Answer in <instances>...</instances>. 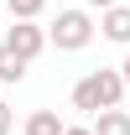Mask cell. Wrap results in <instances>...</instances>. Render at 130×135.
I'll return each instance as SVG.
<instances>
[{
  "label": "cell",
  "mask_w": 130,
  "mask_h": 135,
  "mask_svg": "<svg viewBox=\"0 0 130 135\" xmlns=\"http://www.w3.org/2000/svg\"><path fill=\"white\" fill-rule=\"evenodd\" d=\"M125 94H130V88H125V73H120V68H94L89 78L73 83V109L99 114V109H114Z\"/></svg>",
  "instance_id": "1"
},
{
  "label": "cell",
  "mask_w": 130,
  "mask_h": 135,
  "mask_svg": "<svg viewBox=\"0 0 130 135\" xmlns=\"http://www.w3.org/2000/svg\"><path fill=\"white\" fill-rule=\"evenodd\" d=\"M47 42H52L57 52L89 47V42H94V16H89V11H57V21L47 26Z\"/></svg>",
  "instance_id": "2"
},
{
  "label": "cell",
  "mask_w": 130,
  "mask_h": 135,
  "mask_svg": "<svg viewBox=\"0 0 130 135\" xmlns=\"http://www.w3.org/2000/svg\"><path fill=\"white\" fill-rule=\"evenodd\" d=\"M5 47H16L21 57L31 62V57H42V47H52V42H47V31H42L36 21H11V31H5Z\"/></svg>",
  "instance_id": "3"
},
{
  "label": "cell",
  "mask_w": 130,
  "mask_h": 135,
  "mask_svg": "<svg viewBox=\"0 0 130 135\" xmlns=\"http://www.w3.org/2000/svg\"><path fill=\"white\" fill-rule=\"evenodd\" d=\"M99 31L109 36V42H120V47H130V0L109 5V11H99Z\"/></svg>",
  "instance_id": "4"
},
{
  "label": "cell",
  "mask_w": 130,
  "mask_h": 135,
  "mask_svg": "<svg viewBox=\"0 0 130 135\" xmlns=\"http://www.w3.org/2000/svg\"><path fill=\"white\" fill-rule=\"evenodd\" d=\"M94 135H130V109H99L94 114Z\"/></svg>",
  "instance_id": "5"
},
{
  "label": "cell",
  "mask_w": 130,
  "mask_h": 135,
  "mask_svg": "<svg viewBox=\"0 0 130 135\" xmlns=\"http://www.w3.org/2000/svg\"><path fill=\"white\" fill-rule=\"evenodd\" d=\"M21 130H26V135H63L68 125H63V119H57V109H31Z\"/></svg>",
  "instance_id": "6"
},
{
  "label": "cell",
  "mask_w": 130,
  "mask_h": 135,
  "mask_svg": "<svg viewBox=\"0 0 130 135\" xmlns=\"http://www.w3.org/2000/svg\"><path fill=\"white\" fill-rule=\"evenodd\" d=\"M21 78H26V57L0 42V83H21Z\"/></svg>",
  "instance_id": "7"
},
{
  "label": "cell",
  "mask_w": 130,
  "mask_h": 135,
  "mask_svg": "<svg viewBox=\"0 0 130 135\" xmlns=\"http://www.w3.org/2000/svg\"><path fill=\"white\" fill-rule=\"evenodd\" d=\"M47 11V0H11V21H36Z\"/></svg>",
  "instance_id": "8"
},
{
  "label": "cell",
  "mask_w": 130,
  "mask_h": 135,
  "mask_svg": "<svg viewBox=\"0 0 130 135\" xmlns=\"http://www.w3.org/2000/svg\"><path fill=\"white\" fill-rule=\"evenodd\" d=\"M16 130V109H11V104H0V135H11Z\"/></svg>",
  "instance_id": "9"
},
{
  "label": "cell",
  "mask_w": 130,
  "mask_h": 135,
  "mask_svg": "<svg viewBox=\"0 0 130 135\" xmlns=\"http://www.w3.org/2000/svg\"><path fill=\"white\" fill-rule=\"evenodd\" d=\"M63 135H94V125H68Z\"/></svg>",
  "instance_id": "10"
},
{
  "label": "cell",
  "mask_w": 130,
  "mask_h": 135,
  "mask_svg": "<svg viewBox=\"0 0 130 135\" xmlns=\"http://www.w3.org/2000/svg\"><path fill=\"white\" fill-rule=\"evenodd\" d=\"M89 5H94V11H109V5H120V0H89Z\"/></svg>",
  "instance_id": "11"
},
{
  "label": "cell",
  "mask_w": 130,
  "mask_h": 135,
  "mask_svg": "<svg viewBox=\"0 0 130 135\" xmlns=\"http://www.w3.org/2000/svg\"><path fill=\"white\" fill-rule=\"evenodd\" d=\"M120 73H125V88H130V52H125V62H120Z\"/></svg>",
  "instance_id": "12"
}]
</instances>
